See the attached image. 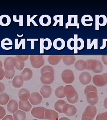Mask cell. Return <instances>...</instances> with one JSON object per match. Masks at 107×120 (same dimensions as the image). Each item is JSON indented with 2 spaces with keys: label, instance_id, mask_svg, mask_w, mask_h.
I'll return each instance as SVG.
<instances>
[{
  "label": "cell",
  "instance_id": "cell-58",
  "mask_svg": "<svg viewBox=\"0 0 107 120\" xmlns=\"http://www.w3.org/2000/svg\"><path fill=\"white\" fill-rule=\"evenodd\" d=\"M81 120H92V119L90 117L85 116L84 114L83 113L82 116Z\"/></svg>",
  "mask_w": 107,
  "mask_h": 120
},
{
  "label": "cell",
  "instance_id": "cell-20",
  "mask_svg": "<svg viewBox=\"0 0 107 120\" xmlns=\"http://www.w3.org/2000/svg\"><path fill=\"white\" fill-rule=\"evenodd\" d=\"M54 48L58 50H61L64 49L65 47V42L62 38H57L55 39L53 43Z\"/></svg>",
  "mask_w": 107,
  "mask_h": 120
},
{
  "label": "cell",
  "instance_id": "cell-29",
  "mask_svg": "<svg viewBox=\"0 0 107 120\" xmlns=\"http://www.w3.org/2000/svg\"><path fill=\"white\" fill-rule=\"evenodd\" d=\"M19 108L21 110L25 112H29L30 111L32 108V106L28 101H19Z\"/></svg>",
  "mask_w": 107,
  "mask_h": 120
},
{
  "label": "cell",
  "instance_id": "cell-28",
  "mask_svg": "<svg viewBox=\"0 0 107 120\" xmlns=\"http://www.w3.org/2000/svg\"><path fill=\"white\" fill-rule=\"evenodd\" d=\"M93 18L89 15H85L81 18V23L83 26H92Z\"/></svg>",
  "mask_w": 107,
  "mask_h": 120
},
{
  "label": "cell",
  "instance_id": "cell-21",
  "mask_svg": "<svg viewBox=\"0 0 107 120\" xmlns=\"http://www.w3.org/2000/svg\"><path fill=\"white\" fill-rule=\"evenodd\" d=\"M51 17L48 15H43L39 18V23L43 26H48L52 23Z\"/></svg>",
  "mask_w": 107,
  "mask_h": 120
},
{
  "label": "cell",
  "instance_id": "cell-36",
  "mask_svg": "<svg viewBox=\"0 0 107 120\" xmlns=\"http://www.w3.org/2000/svg\"><path fill=\"white\" fill-rule=\"evenodd\" d=\"M64 87L63 86H59L56 89L55 94L56 97L59 98H63L65 97L64 93Z\"/></svg>",
  "mask_w": 107,
  "mask_h": 120
},
{
  "label": "cell",
  "instance_id": "cell-24",
  "mask_svg": "<svg viewBox=\"0 0 107 120\" xmlns=\"http://www.w3.org/2000/svg\"><path fill=\"white\" fill-rule=\"evenodd\" d=\"M75 68L77 70L83 71L87 69V61L79 60H77L75 63Z\"/></svg>",
  "mask_w": 107,
  "mask_h": 120
},
{
  "label": "cell",
  "instance_id": "cell-39",
  "mask_svg": "<svg viewBox=\"0 0 107 120\" xmlns=\"http://www.w3.org/2000/svg\"><path fill=\"white\" fill-rule=\"evenodd\" d=\"M5 72V77H4L7 79H12L13 78L15 74V70L13 69L11 70H4Z\"/></svg>",
  "mask_w": 107,
  "mask_h": 120
},
{
  "label": "cell",
  "instance_id": "cell-30",
  "mask_svg": "<svg viewBox=\"0 0 107 120\" xmlns=\"http://www.w3.org/2000/svg\"><path fill=\"white\" fill-rule=\"evenodd\" d=\"M11 22L10 17L7 15H2L0 16V25L2 26H9Z\"/></svg>",
  "mask_w": 107,
  "mask_h": 120
},
{
  "label": "cell",
  "instance_id": "cell-60",
  "mask_svg": "<svg viewBox=\"0 0 107 120\" xmlns=\"http://www.w3.org/2000/svg\"><path fill=\"white\" fill-rule=\"evenodd\" d=\"M59 120H70L69 118L66 117H62L60 118Z\"/></svg>",
  "mask_w": 107,
  "mask_h": 120
},
{
  "label": "cell",
  "instance_id": "cell-49",
  "mask_svg": "<svg viewBox=\"0 0 107 120\" xmlns=\"http://www.w3.org/2000/svg\"><path fill=\"white\" fill-rule=\"evenodd\" d=\"M28 41H30L31 42V49L34 50L35 49V41H38V39H27Z\"/></svg>",
  "mask_w": 107,
  "mask_h": 120
},
{
  "label": "cell",
  "instance_id": "cell-52",
  "mask_svg": "<svg viewBox=\"0 0 107 120\" xmlns=\"http://www.w3.org/2000/svg\"><path fill=\"white\" fill-rule=\"evenodd\" d=\"M5 77V72L4 69L0 68V81H1Z\"/></svg>",
  "mask_w": 107,
  "mask_h": 120
},
{
  "label": "cell",
  "instance_id": "cell-19",
  "mask_svg": "<svg viewBox=\"0 0 107 120\" xmlns=\"http://www.w3.org/2000/svg\"><path fill=\"white\" fill-rule=\"evenodd\" d=\"M62 59L64 64L70 66L75 63L76 58L73 55H63L62 56Z\"/></svg>",
  "mask_w": 107,
  "mask_h": 120
},
{
  "label": "cell",
  "instance_id": "cell-26",
  "mask_svg": "<svg viewBox=\"0 0 107 120\" xmlns=\"http://www.w3.org/2000/svg\"><path fill=\"white\" fill-rule=\"evenodd\" d=\"M33 74V71L31 69L25 68L22 71L21 76L25 81H29L32 78Z\"/></svg>",
  "mask_w": 107,
  "mask_h": 120
},
{
  "label": "cell",
  "instance_id": "cell-22",
  "mask_svg": "<svg viewBox=\"0 0 107 120\" xmlns=\"http://www.w3.org/2000/svg\"><path fill=\"white\" fill-rule=\"evenodd\" d=\"M8 110L12 113H14L18 109V103L15 100H11L7 105Z\"/></svg>",
  "mask_w": 107,
  "mask_h": 120
},
{
  "label": "cell",
  "instance_id": "cell-15",
  "mask_svg": "<svg viewBox=\"0 0 107 120\" xmlns=\"http://www.w3.org/2000/svg\"><path fill=\"white\" fill-rule=\"evenodd\" d=\"M69 26H76L77 29H79V24L78 23L77 15H69L68 22L66 24V28L68 29Z\"/></svg>",
  "mask_w": 107,
  "mask_h": 120
},
{
  "label": "cell",
  "instance_id": "cell-31",
  "mask_svg": "<svg viewBox=\"0 0 107 120\" xmlns=\"http://www.w3.org/2000/svg\"><path fill=\"white\" fill-rule=\"evenodd\" d=\"M67 103L63 100L57 101L55 105V109L56 111L61 113H63V107Z\"/></svg>",
  "mask_w": 107,
  "mask_h": 120
},
{
  "label": "cell",
  "instance_id": "cell-18",
  "mask_svg": "<svg viewBox=\"0 0 107 120\" xmlns=\"http://www.w3.org/2000/svg\"><path fill=\"white\" fill-rule=\"evenodd\" d=\"M40 94L44 98H48L51 96L52 88L50 86L44 85L42 87L40 90Z\"/></svg>",
  "mask_w": 107,
  "mask_h": 120
},
{
  "label": "cell",
  "instance_id": "cell-38",
  "mask_svg": "<svg viewBox=\"0 0 107 120\" xmlns=\"http://www.w3.org/2000/svg\"><path fill=\"white\" fill-rule=\"evenodd\" d=\"M52 41L50 39L45 38L43 40V47L44 49L46 50H49L52 47Z\"/></svg>",
  "mask_w": 107,
  "mask_h": 120
},
{
  "label": "cell",
  "instance_id": "cell-5",
  "mask_svg": "<svg viewBox=\"0 0 107 120\" xmlns=\"http://www.w3.org/2000/svg\"><path fill=\"white\" fill-rule=\"evenodd\" d=\"M63 81L66 84H71L75 80V76L73 71L69 69L63 70L61 74Z\"/></svg>",
  "mask_w": 107,
  "mask_h": 120
},
{
  "label": "cell",
  "instance_id": "cell-35",
  "mask_svg": "<svg viewBox=\"0 0 107 120\" xmlns=\"http://www.w3.org/2000/svg\"><path fill=\"white\" fill-rule=\"evenodd\" d=\"M9 100V97L6 93H2L0 94V105H5L7 104Z\"/></svg>",
  "mask_w": 107,
  "mask_h": 120
},
{
  "label": "cell",
  "instance_id": "cell-11",
  "mask_svg": "<svg viewBox=\"0 0 107 120\" xmlns=\"http://www.w3.org/2000/svg\"><path fill=\"white\" fill-rule=\"evenodd\" d=\"M86 98L87 102L91 105L94 106L98 101V96L97 94V92H90L86 95Z\"/></svg>",
  "mask_w": 107,
  "mask_h": 120
},
{
  "label": "cell",
  "instance_id": "cell-56",
  "mask_svg": "<svg viewBox=\"0 0 107 120\" xmlns=\"http://www.w3.org/2000/svg\"><path fill=\"white\" fill-rule=\"evenodd\" d=\"M5 90V86L4 83L0 82V94H2Z\"/></svg>",
  "mask_w": 107,
  "mask_h": 120
},
{
  "label": "cell",
  "instance_id": "cell-4",
  "mask_svg": "<svg viewBox=\"0 0 107 120\" xmlns=\"http://www.w3.org/2000/svg\"><path fill=\"white\" fill-rule=\"evenodd\" d=\"M92 82L95 86L99 87L106 86L107 85V73L95 75Z\"/></svg>",
  "mask_w": 107,
  "mask_h": 120
},
{
  "label": "cell",
  "instance_id": "cell-10",
  "mask_svg": "<svg viewBox=\"0 0 107 120\" xmlns=\"http://www.w3.org/2000/svg\"><path fill=\"white\" fill-rule=\"evenodd\" d=\"M42 96L39 93H32L31 94L29 101L32 105H39L42 102Z\"/></svg>",
  "mask_w": 107,
  "mask_h": 120
},
{
  "label": "cell",
  "instance_id": "cell-54",
  "mask_svg": "<svg viewBox=\"0 0 107 120\" xmlns=\"http://www.w3.org/2000/svg\"><path fill=\"white\" fill-rule=\"evenodd\" d=\"M101 60L103 64L107 65V55H103L102 56Z\"/></svg>",
  "mask_w": 107,
  "mask_h": 120
},
{
  "label": "cell",
  "instance_id": "cell-44",
  "mask_svg": "<svg viewBox=\"0 0 107 120\" xmlns=\"http://www.w3.org/2000/svg\"><path fill=\"white\" fill-rule=\"evenodd\" d=\"M67 46L70 50H74L75 49V40L74 38H70L67 42Z\"/></svg>",
  "mask_w": 107,
  "mask_h": 120
},
{
  "label": "cell",
  "instance_id": "cell-43",
  "mask_svg": "<svg viewBox=\"0 0 107 120\" xmlns=\"http://www.w3.org/2000/svg\"><path fill=\"white\" fill-rule=\"evenodd\" d=\"M37 17V15H34L33 17H30V15H27V26H30L31 23L32 22V23L35 26H38L37 23L34 21V19L35 17Z\"/></svg>",
  "mask_w": 107,
  "mask_h": 120
},
{
  "label": "cell",
  "instance_id": "cell-3",
  "mask_svg": "<svg viewBox=\"0 0 107 120\" xmlns=\"http://www.w3.org/2000/svg\"><path fill=\"white\" fill-rule=\"evenodd\" d=\"M31 66L35 69L41 68L44 64V60L43 56L31 55L30 56Z\"/></svg>",
  "mask_w": 107,
  "mask_h": 120
},
{
  "label": "cell",
  "instance_id": "cell-40",
  "mask_svg": "<svg viewBox=\"0 0 107 120\" xmlns=\"http://www.w3.org/2000/svg\"><path fill=\"white\" fill-rule=\"evenodd\" d=\"M47 72H51L55 73V69L49 65H45L42 67L41 69V73L42 74Z\"/></svg>",
  "mask_w": 107,
  "mask_h": 120
},
{
  "label": "cell",
  "instance_id": "cell-53",
  "mask_svg": "<svg viewBox=\"0 0 107 120\" xmlns=\"http://www.w3.org/2000/svg\"><path fill=\"white\" fill-rule=\"evenodd\" d=\"M43 40L44 39H40V53H44V47H43Z\"/></svg>",
  "mask_w": 107,
  "mask_h": 120
},
{
  "label": "cell",
  "instance_id": "cell-6",
  "mask_svg": "<svg viewBox=\"0 0 107 120\" xmlns=\"http://www.w3.org/2000/svg\"><path fill=\"white\" fill-rule=\"evenodd\" d=\"M41 82L44 85H50L55 80L54 73L47 72L41 74Z\"/></svg>",
  "mask_w": 107,
  "mask_h": 120
},
{
  "label": "cell",
  "instance_id": "cell-46",
  "mask_svg": "<svg viewBox=\"0 0 107 120\" xmlns=\"http://www.w3.org/2000/svg\"><path fill=\"white\" fill-rule=\"evenodd\" d=\"M96 120H107V112L98 114L96 116Z\"/></svg>",
  "mask_w": 107,
  "mask_h": 120
},
{
  "label": "cell",
  "instance_id": "cell-42",
  "mask_svg": "<svg viewBox=\"0 0 107 120\" xmlns=\"http://www.w3.org/2000/svg\"><path fill=\"white\" fill-rule=\"evenodd\" d=\"M91 92H97V90L96 89V87L91 85L87 86V87H86L84 89V94L85 95H87V94Z\"/></svg>",
  "mask_w": 107,
  "mask_h": 120
},
{
  "label": "cell",
  "instance_id": "cell-33",
  "mask_svg": "<svg viewBox=\"0 0 107 120\" xmlns=\"http://www.w3.org/2000/svg\"><path fill=\"white\" fill-rule=\"evenodd\" d=\"M91 39H87V49L90 50L94 46L95 50L98 49V39L95 38L91 43Z\"/></svg>",
  "mask_w": 107,
  "mask_h": 120
},
{
  "label": "cell",
  "instance_id": "cell-9",
  "mask_svg": "<svg viewBox=\"0 0 107 120\" xmlns=\"http://www.w3.org/2000/svg\"><path fill=\"white\" fill-rule=\"evenodd\" d=\"M77 112L76 108L75 106L66 104L63 107V112L68 116H75Z\"/></svg>",
  "mask_w": 107,
  "mask_h": 120
},
{
  "label": "cell",
  "instance_id": "cell-27",
  "mask_svg": "<svg viewBox=\"0 0 107 120\" xmlns=\"http://www.w3.org/2000/svg\"><path fill=\"white\" fill-rule=\"evenodd\" d=\"M62 60V56L51 55L48 57V61L50 64L52 65H56L59 64Z\"/></svg>",
  "mask_w": 107,
  "mask_h": 120
},
{
  "label": "cell",
  "instance_id": "cell-48",
  "mask_svg": "<svg viewBox=\"0 0 107 120\" xmlns=\"http://www.w3.org/2000/svg\"><path fill=\"white\" fill-rule=\"evenodd\" d=\"M17 15H13V21L15 22H18L19 23V26H23V16L20 15L19 16V19L17 20L16 18Z\"/></svg>",
  "mask_w": 107,
  "mask_h": 120
},
{
  "label": "cell",
  "instance_id": "cell-62",
  "mask_svg": "<svg viewBox=\"0 0 107 120\" xmlns=\"http://www.w3.org/2000/svg\"><path fill=\"white\" fill-rule=\"evenodd\" d=\"M17 36L18 37H22V36H23V35H22L21 36H19V35H17Z\"/></svg>",
  "mask_w": 107,
  "mask_h": 120
},
{
  "label": "cell",
  "instance_id": "cell-50",
  "mask_svg": "<svg viewBox=\"0 0 107 120\" xmlns=\"http://www.w3.org/2000/svg\"><path fill=\"white\" fill-rule=\"evenodd\" d=\"M6 114V112L4 108L0 106V119H2L4 117Z\"/></svg>",
  "mask_w": 107,
  "mask_h": 120
},
{
  "label": "cell",
  "instance_id": "cell-64",
  "mask_svg": "<svg viewBox=\"0 0 107 120\" xmlns=\"http://www.w3.org/2000/svg\"></svg>",
  "mask_w": 107,
  "mask_h": 120
},
{
  "label": "cell",
  "instance_id": "cell-8",
  "mask_svg": "<svg viewBox=\"0 0 107 120\" xmlns=\"http://www.w3.org/2000/svg\"><path fill=\"white\" fill-rule=\"evenodd\" d=\"M46 108L43 107H34L32 109L31 113L32 116L36 118L41 119H45V111Z\"/></svg>",
  "mask_w": 107,
  "mask_h": 120
},
{
  "label": "cell",
  "instance_id": "cell-59",
  "mask_svg": "<svg viewBox=\"0 0 107 120\" xmlns=\"http://www.w3.org/2000/svg\"><path fill=\"white\" fill-rule=\"evenodd\" d=\"M104 106L107 109V98L105 99L104 101Z\"/></svg>",
  "mask_w": 107,
  "mask_h": 120
},
{
  "label": "cell",
  "instance_id": "cell-17",
  "mask_svg": "<svg viewBox=\"0 0 107 120\" xmlns=\"http://www.w3.org/2000/svg\"><path fill=\"white\" fill-rule=\"evenodd\" d=\"M45 119L48 120H56L59 117V114L55 111L46 109Z\"/></svg>",
  "mask_w": 107,
  "mask_h": 120
},
{
  "label": "cell",
  "instance_id": "cell-37",
  "mask_svg": "<svg viewBox=\"0 0 107 120\" xmlns=\"http://www.w3.org/2000/svg\"><path fill=\"white\" fill-rule=\"evenodd\" d=\"M63 15H55L53 17V19L55 21L53 26H56L58 23H59V26H63Z\"/></svg>",
  "mask_w": 107,
  "mask_h": 120
},
{
  "label": "cell",
  "instance_id": "cell-61",
  "mask_svg": "<svg viewBox=\"0 0 107 120\" xmlns=\"http://www.w3.org/2000/svg\"><path fill=\"white\" fill-rule=\"evenodd\" d=\"M2 67H3V63L1 60H0V68H2Z\"/></svg>",
  "mask_w": 107,
  "mask_h": 120
},
{
  "label": "cell",
  "instance_id": "cell-1",
  "mask_svg": "<svg viewBox=\"0 0 107 120\" xmlns=\"http://www.w3.org/2000/svg\"><path fill=\"white\" fill-rule=\"evenodd\" d=\"M64 93L69 102L76 103L79 99V95L73 86L68 85L64 87Z\"/></svg>",
  "mask_w": 107,
  "mask_h": 120
},
{
  "label": "cell",
  "instance_id": "cell-14",
  "mask_svg": "<svg viewBox=\"0 0 107 120\" xmlns=\"http://www.w3.org/2000/svg\"><path fill=\"white\" fill-rule=\"evenodd\" d=\"M97 112L96 108L94 105H91L86 107L83 114L91 119H93L97 113Z\"/></svg>",
  "mask_w": 107,
  "mask_h": 120
},
{
  "label": "cell",
  "instance_id": "cell-12",
  "mask_svg": "<svg viewBox=\"0 0 107 120\" xmlns=\"http://www.w3.org/2000/svg\"><path fill=\"white\" fill-rule=\"evenodd\" d=\"M79 81L83 85H88L91 80V76L88 72H84L81 73L79 76Z\"/></svg>",
  "mask_w": 107,
  "mask_h": 120
},
{
  "label": "cell",
  "instance_id": "cell-7",
  "mask_svg": "<svg viewBox=\"0 0 107 120\" xmlns=\"http://www.w3.org/2000/svg\"><path fill=\"white\" fill-rule=\"evenodd\" d=\"M17 59L14 57H8L4 61V70H11L14 69L17 63Z\"/></svg>",
  "mask_w": 107,
  "mask_h": 120
},
{
  "label": "cell",
  "instance_id": "cell-57",
  "mask_svg": "<svg viewBox=\"0 0 107 120\" xmlns=\"http://www.w3.org/2000/svg\"><path fill=\"white\" fill-rule=\"evenodd\" d=\"M2 120H14V119L11 115H7L4 116Z\"/></svg>",
  "mask_w": 107,
  "mask_h": 120
},
{
  "label": "cell",
  "instance_id": "cell-45",
  "mask_svg": "<svg viewBox=\"0 0 107 120\" xmlns=\"http://www.w3.org/2000/svg\"><path fill=\"white\" fill-rule=\"evenodd\" d=\"M17 63L15 67V69H17L18 70H22L25 67V62L17 59Z\"/></svg>",
  "mask_w": 107,
  "mask_h": 120
},
{
  "label": "cell",
  "instance_id": "cell-41",
  "mask_svg": "<svg viewBox=\"0 0 107 120\" xmlns=\"http://www.w3.org/2000/svg\"><path fill=\"white\" fill-rule=\"evenodd\" d=\"M99 25L101 26H106L107 23V18L104 15H101L99 18Z\"/></svg>",
  "mask_w": 107,
  "mask_h": 120
},
{
  "label": "cell",
  "instance_id": "cell-34",
  "mask_svg": "<svg viewBox=\"0 0 107 120\" xmlns=\"http://www.w3.org/2000/svg\"><path fill=\"white\" fill-rule=\"evenodd\" d=\"M18 39H15V49H19L22 46V49H26V39H22L20 42L18 43Z\"/></svg>",
  "mask_w": 107,
  "mask_h": 120
},
{
  "label": "cell",
  "instance_id": "cell-32",
  "mask_svg": "<svg viewBox=\"0 0 107 120\" xmlns=\"http://www.w3.org/2000/svg\"><path fill=\"white\" fill-rule=\"evenodd\" d=\"M26 113L20 110H18L13 114L14 120H26Z\"/></svg>",
  "mask_w": 107,
  "mask_h": 120
},
{
  "label": "cell",
  "instance_id": "cell-63",
  "mask_svg": "<svg viewBox=\"0 0 107 120\" xmlns=\"http://www.w3.org/2000/svg\"><path fill=\"white\" fill-rule=\"evenodd\" d=\"M33 120H37V119H33Z\"/></svg>",
  "mask_w": 107,
  "mask_h": 120
},
{
  "label": "cell",
  "instance_id": "cell-2",
  "mask_svg": "<svg viewBox=\"0 0 107 120\" xmlns=\"http://www.w3.org/2000/svg\"><path fill=\"white\" fill-rule=\"evenodd\" d=\"M87 69L91 70L95 73H100L103 72V67L102 63L96 60H87Z\"/></svg>",
  "mask_w": 107,
  "mask_h": 120
},
{
  "label": "cell",
  "instance_id": "cell-16",
  "mask_svg": "<svg viewBox=\"0 0 107 120\" xmlns=\"http://www.w3.org/2000/svg\"><path fill=\"white\" fill-rule=\"evenodd\" d=\"M30 92L27 89L22 88L18 92V97L20 101H27L30 98Z\"/></svg>",
  "mask_w": 107,
  "mask_h": 120
},
{
  "label": "cell",
  "instance_id": "cell-25",
  "mask_svg": "<svg viewBox=\"0 0 107 120\" xmlns=\"http://www.w3.org/2000/svg\"><path fill=\"white\" fill-rule=\"evenodd\" d=\"M13 42L9 38H5L2 40L1 42V47L6 50H9L12 49Z\"/></svg>",
  "mask_w": 107,
  "mask_h": 120
},
{
  "label": "cell",
  "instance_id": "cell-47",
  "mask_svg": "<svg viewBox=\"0 0 107 120\" xmlns=\"http://www.w3.org/2000/svg\"><path fill=\"white\" fill-rule=\"evenodd\" d=\"M17 59L21 61H26L30 58L29 55H18L15 57Z\"/></svg>",
  "mask_w": 107,
  "mask_h": 120
},
{
  "label": "cell",
  "instance_id": "cell-51",
  "mask_svg": "<svg viewBox=\"0 0 107 120\" xmlns=\"http://www.w3.org/2000/svg\"><path fill=\"white\" fill-rule=\"evenodd\" d=\"M99 15H95V30H99Z\"/></svg>",
  "mask_w": 107,
  "mask_h": 120
},
{
  "label": "cell",
  "instance_id": "cell-55",
  "mask_svg": "<svg viewBox=\"0 0 107 120\" xmlns=\"http://www.w3.org/2000/svg\"><path fill=\"white\" fill-rule=\"evenodd\" d=\"M107 39H103V44L102 46L100 47V49H104L106 47V43H107Z\"/></svg>",
  "mask_w": 107,
  "mask_h": 120
},
{
  "label": "cell",
  "instance_id": "cell-13",
  "mask_svg": "<svg viewBox=\"0 0 107 120\" xmlns=\"http://www.w3.org/2000/svg\"><path fill=\"white\" fill-rule=\"evenodd\" d=\"M75 40V49L74 50L75 53H78V50H82L84 47V41L83 40L82 38H78V35H74Z\"/></svg>",
  "mask_w": 107,
  "mask_h": 120
},
{
  "label": "cell",
  "instance_id": "cell-23",
  "mask_svg": "<svg viewBox=\"0 0 107 120\" xmlns=\"http://www.w3.org/2000/svg\"><path fill=\"white\" fill-rule=\"evenodd\" d=\"M24 79L21 75H17L14 77L12 81L13 86L16 88H21L24 83Z\"/></svg>",
  "mask_w": 107,
  "mask_h": 120
}]
</instances>
